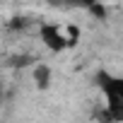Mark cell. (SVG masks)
Returning a JSON list of instances; mask_svg holds the SVG:
<instances>
[{"label":"cell","mask_w":123,"mask_h":123,"mask_svg":"<svg viewBox=\"0 0 123 123\" xmlns=\"http://www.w3.org/2000/svg\"><path fill=\"white\" fill-rule=\"evenodd\" d=\"M99 85L106 92V109L113 121L123 118V80L111 75H99Z\"/></svg>","instance_id":"cell-1"},{"label":"cell","mask_w":123,"mask_h":123,"mask_svg":"<svg viewBox=\"0 0 123 123\" xmlns=\"http://www.w3.org/2000/svg\"><path fill=\"white\" fill-rule=\"evenodd\" d=\"M41 36H43V41H46V46L51 48V51H63L65 46H68V39H65V34L60 31L58 27H41Z\"/></svg>","instance_id":"cell-2"},{"label":"cell","mask_w":123,"mask_h":123,"mask_svg":"<svg viewBox=\"0 0 123 123\" xmlns=\"http://www.w3.org/2000/svg\"><path fill=\"white\" fill-rule=\"evenodd\" d=\"M34 80H36V85L43 89V87L48 85V80H51V70H48L46 65H39V68L34 70Z\"/></svg>","instance_id":"cell-3"}]
</instances>
